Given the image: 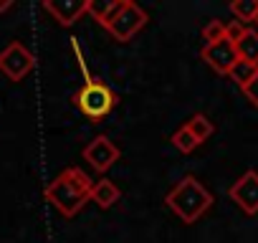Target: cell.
<instances>
[{
	"instance_id": "obj_9",
	"label": "cell",
	"mask_w": 258,
	"mask_h": 243,
	"mask_svg": "<svg viewBox=\"0 0 258 243\" xmlns=\"http://www.w3.org/2000/svg\"><path fill=\"white\" fill-rule=\"evenodd\" d=\"M86 3L89 0H46L43 8L61 23V26H74L84 13H86Z\"/></svg>"
},
{
	"instance_id": "obj_11",
	"label": "cell",
	"mask_w": 258,
	"mask_h": 243,
	"mask_svg": "<svg viewBox=\"0 0 258 243\" xmlns=\"http://www.w3.org/2000/svg\"><path fill=\"white\" fill-rule=\"evenodd\" d=\"M119 198H121V190H119V188H116V183H114V180H109V177L96 180V183H94V188H91V200H94L101 210H109Z\"/></svg>"
},
{
	"instance_id": "obj_13",
	"label": "cell",
	"mask_w": 258,
	"mask_h": 243,
	"mask_svg": "<svg viewBox=\"0 0 258 243\" xmlns=\"http://www.w3.org/2000/svg\"><path fill=\"white\" fill-rule=\"evenodd\" d=\"M235 48H238V58L258 64V31L255 28H245L235 38Z\"/></svg>"
},
{
	"instance_id": "obj_20",
	"label": "cell",
	"mask_w": 258,
	"mask_h": 243,
	"mask_svg": "<svg viewBox=\"0 0 258 243\" xmlns=\"http://www.w3.org/2000/svg\"><path fill=\"white\" fill-rule=\"evenodd\" d=\"M253 26L258 28V11H255V16H253Z\"/></svg>"
},
{
	"instance_id": "obj_17",
	"label": "cell",
	"mask_w": 258,
	"mask_h": 243,
	"mask_svg": "<svg viewBox=\"0 0 258 243\" xmlns=\"http://www.w3.org/2000/svg\"><path fill=\"white\" fill-rule=\"evenodd\" d=\"M225 36H228V26H225L223 21H218V18L208 21L205 28H203V41H205V46L218 43V41H223Z\"/></svg>"
},
{
	"instance_id": "obj_18",
	"label": "cell",
	"mask_w": 258,
	"mask_h": 243,
	"mask_svg": "<svg viewBox=\"0 0 258 243\" xmlns=\"http://www.w3.org/2000/svg\"><path fill=\"white\" fill-rule=\"evenodd\" d=\"M245 96H248V99L253 101V106H258V81H255V84H253V86H250V89L245 91Z\"/></svg>"
},
{
	"instance_id": "obj_2",
	"label": "cell",
	"mask_w": 258,
	"mask_h": 243,
	"mask_svg": "<svg viewBox=\"0 0 258 243\" xmlns=\"http://www.w3.org/2000/svg\"><path fill=\"white\" fill-rule=\"evenodd\" d=\"M167 208L177 215V220H182L185 225L198 223L213 205V195L210 190L195 177V175H185L182 180H177V185L167 193L165 198Z\"/></svg>"
},
{
	"instance_id": "obj_3",
	"label": "cell",
	"mask_w": 258,
	"mask_h": 243,
	"mask_svg": "<svg viewBox=\"0 0 258 243\" xmlns=\"http://www.w3.org/2000/svg\"><path fill=\"white\" fill-rule=\"evenodd\" d=\"M74 104L79 106V111L94 122L104 119L114 106H116V94L99 79L94 76H86L81 89L74 94Z\"/></svg>"
},
{
	"instance_id": "obj_12",
	"label": "cell",
	"mask_w": 258,
	"mask_h": 243,
	"mask_svg": "<svg viewBox=\"0 0 258 243\" xmlns=\"http://www.w3.org/2000/svg\"><path fill=\"white\" fill-rule=\"evenodd\" d=\"M228 79L245 94L255 81H258V64H250V61H243V58H238L235 61V66L228 71Z\"/></svg>"
},
{
	"instance_id": "obj_19",
	"label": "cell",
	"mask_w": 258,
	"mask_h": 243,
	"mask_svg": "<svg viewBox=\"0 0 258 243\" xmlns=\"http://www.w3.org/2000/svg\"><path fill=\"white\" fill-rule=\"evenodd\" d=\"M11 8H13V0H3V3H0V13H6Z\"/></svg>"
},
{
	"instance_id": "obj_15",
	"label": "cell",
	"mask_w": 258,
	"mask_h": 243,
	"mask_svg": "<svg viewBox=\"0 0 258 243\" xmlns=\"http://www.w3.org/2000/svg\"><path fill=\"white\" fill-rule=\"evenodd\" d=\"M258 11V0H233L230 13L238 18V23H253V16Z\"/></svg>"
},
{
	"instance_id": "obj_8",
	"label": "cell",
	"mask_w": 258,
	"mask_h": 243,
	"mask_svg": "<svg viewBox=\"0 0 258 243\" xmlns=\"http://www.w3.org/2000/svg\"><path fill=\"white\" fill-rule=\"evenodd\" d=\"M200 58L215 71V74H223L228 76V71L235 66L238 61V48H235V41L233 38H223L218 43H210V46H203L200 51Z\"/></svg>"
},
{
	"instance_id": "obj_6",
	"label": "cell",
	"mask_w": 258,
	"mask_h": 243,
	"mask_svg": "<svg viewBox=\"0 0 258 243\" xmlns=\"http://www.w3.org/2000/svg\"><path fill=\"white\" fill-rule=\"evenodd\" d=\"M84 160L89 162V167L91 170H96L99 175H104V172H109L111 167H114V162L121 157V152H119V147L106 137V135H96L86 147H84Z\"/></svg>"
},
{
	"instance_id": "obj_16",
	"label": "cell",
	"mask_w": 258,
	"mask_h": 243,
	"mask_svg": "<svg viewBox=\"0 0 258 243\" xmlns=\"http://www.w3.org/2000/svg\"><path fill=\"white\" fill-rule=\"evenodd\" d=\"M170 142H172V147H175L177 152H182V155H190V152L198 147V140L190 135V130H187L185 125H182V127H177V132L172 135V140H170Z\"/></svg>"
},
{
	"instance_id": "obj_14",
	"label": "cell",
	"mask_w": 258,
	"mask_h": 243,
	"mask_svg": "<svg viewBox=\"0 0 258 243\" xmlns=\"http://www.w3.org/2000/svg\"><path fill=\"white\" fill-rule=\"evenodd\" d=\"M187 130H190V135L198 140V145H203L208 137H213V132H215V127H213V122L205 116V114H195L187 125H185Z\"/></svg>"
},
{
	"instance_id": "obj_5",
	"label": "cell",
	"mask_w": 258,
	"mask_h": 243,
	"mask_svg": "<svg viewBox=\"0 0 258 243\" xmlns=\"http://www.w3.org/2000/svg\"><path fill=\"white\" fill-rule=\"evenodd\" d=\"M33 69H36V58L21 41H13L0 51V74H3L6 79L23 81Z\"/></svg>"
},
{
	"instance_id": "obj_7",
	"label": "cell",
	"mask_w": 258,
	"mask_h": 243,
	"mask_svg": "<svg viewBox=\"0 0 258 243\" xmlns=\"http://www.w3.org/2000/svg\"><path fill=\"white\" fill-rule=\"evenodd\" d=\"M228 198H230L245 215H255V213H258V172H255V170L243 172V175L228 188Z\"/></svg>"
},
{
	"instance_id": "obj_1",
	"label": "cell",
	"mask_w": 258,
	"mask_h": 243,
	"mask_svg": "<svg viewBox=\"0 0 258 243\" xmlns=\"http://www.w3.org/2000/svg\"><path fill=\"white\" fill-rule=\"evenodd\" d=\"M91 188H94V180L81 167H66L43 188V198L63 218H74L91 200Z\"/></svg>"
},
{
	"instance_id": "obj_10",
	"label": "cell",
	"mask_w": 258,
	"mask_h": 243,
	"mask_svg": "<svg viewBox=\"0 0 258 243\" xmlns=\"http://www.w3.org/2000/svg\"><path fill=\"white\" fill-rule=\"evenodd\" d=\"M124 0H89L86 3V13L104 28H109V23L114 21V16L119 13Z\"/></svg>"
},
{
	"instance_id": "obj_4",
	"label": "cell",
	"mask_w": 258,
	"mask_h": 243,
	"mask_svg": "<svg viewBox=\"0 0 258 243\" xmlns=\"http://www.w3.org/2000/svg\"><path fill=\"white\" fill-rule=\"evenodd\" d=\"M147 21H150V16H147V11H145L142 6L132 3V0H124L121 8H119V13L114 16V21L109 23L106 31H109L119 43H129V41H132V38L147 26Z\"/></svg>"
}]
</instances>
